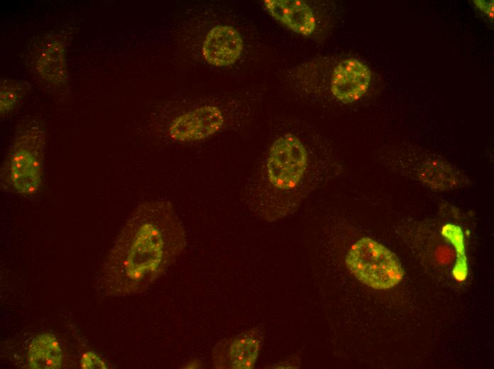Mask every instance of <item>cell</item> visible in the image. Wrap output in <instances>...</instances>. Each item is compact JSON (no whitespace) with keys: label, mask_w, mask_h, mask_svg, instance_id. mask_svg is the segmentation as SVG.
I'll return each instance as SVG.
<instances>
[{"label":"cell","mask_w":494,"mask_h":369,"mask_svg":"<svg viewBox=\"0 0 494 369\" xmlns=\"http://www.w3.org/2000/svg\"><path fill=\"white\" fill-rule=\"evenodd\" d=\"M187 243L185 228L170 201L138 204L102 264L97 280L99 292L119 297L146 291L175 263Z\"/></svg>","instance_id":"1"},{"label":"cell","mask_w":494,"mask_h":369,"mask_svg":"<svg viewBox=\"0 0 494 369\" xmlns=\"http://www.w3.org/2000/svg\"><path fill=\"white\" fill-rule=\"evenodd\" d=\"M329 175L299 136L285 133L274 140L248 179L243 199L256 216L275 221L294 212Z\"/></svg>","instance_id":"2"},{"label":"cell","mask_w":494,"mask_h":369,"mask_svg":"<svg viewBox=\"0 0 494 369\" xmlns=\"http://www.w3.org/2000/svg\"><path fill=\"white\" fill-rule=\"evenodd\" d=\"M47 131L42 120L22 121L14 133L1 170V184L23 197L37 194L45 177Z\"/></svg>","instance_id":"3"},{"label":"cell","mask_w":494,"mask_h":369,"mask_svg":"<svg viewBox=\"0 0 494 369\" xmlns=\"http://www.w3.org/2000/svg\"><path fill=\"white\" fill-rule=\"evenodd\" d=\"M345 263L359 281L376 290L395 287L404 275L395 254L369 237L361 238L350 247Z\"/></svg>","instance_id":"4"},{"label":"cell","mask_w":494,"mask_h":369,"mask_svg":"<svg viewBox=\"0 0 494 369\" xmlns=\"http://www.w3.org/2000/svg\"><path fill=\"white\" fill-rule=\"evenodd\" d=\"M30 65L35 77L47 87L54 91L67 88V43L62 36L48 35L38 41L31 52Z\"/></svg>","instance_id":"5"},{"label":"cell","mask_w":494,"mask_h":369,"mask_svg":"<svg viewBox=\"0 0 494 369\" xmlns=\"http://www.w3.org/2000/svg\"><path fill=\"white\" fill-rule=\"evenodd\" d=\"M226 121V116L219 106L201 105L173 116L167 126L166 136L178 143L200 141L219 132Z\"/></svg>","instance_id":"6"},{"label":"cell","mask_w":494,"mask_h":369,"mask_svg":"<svg viewBox=\"0 0 494 369\" xmlns=\"http://www.w3.org/2000/svg\"><path fill=\"white\" fill-rule=\"evenodd\" d=\"M264 332L253 327L218 342L212 351V362L217 369L253 368L262 348Z\"/></svg>","instance_id":"7"},{"label":"cell","mask_w":494,"mask_h":369,"mask_svg":"<svg viewBox=\"0 0 494 369\" xmlns=\"http://www.w3.org/2000/svg\"><path fill=\"white\" fill-rule=\"evenodd\" d=\"M370 80L371 72L366 64L355 58H347L333 71L331 92L341 103H353L367 92Z\"/></svg>","instance_id":"8"},{"label":"cell","mask_w":494,"mask_h":369,"mask_svg":"<svg viewBox=\"0 0 494 369\" xmlns=\"http://www.w3.org/2000/svg\"><path fill=\"white\" fill-rule=\"evenodd\" d=\"M243 50L239 31L229 25H216L207 33L203 41L202 54L209 65L218 67L234 64Z\"/></svg>","instance_id":"9"},{"label":"cell","mask_w":494,"mask_h":369,"mask_svg":"<svg viewBox=\"0 0 494 369\" xmlns=\"http://www.w3.org/2000/svg\"><path fill=\"white\" fill-rule=\"evenodd\" d=\"M263 5L273 18L294 33L309 35L315 31L314 12L304 1L265 0Z\"/></svg>","instance_id":"10"},{"label":"cell","mask_w":494,"mask_h":369,"mask_svg":"<svg viewBox=\"0 0 494 369\" xmlns=\"http://www.w3.org/2000/svg\"><path fill=\"white\" fill-rule=\"evenodd\" d=\"M27 362L31 369L61 368L63 353L57 337L48 332L35 335L28 346Z\"/></svg>","instance_id":"11"},{"label":"cell","mask_w":494,"mask_h":369,"mask_svg":"<svg viewBox=\"0 0 494 369\" xmlns=\"http://www.w3.org/2000/svg\"><path fill=\"white\" fill-rule=\"evenodd\" d=\"M31 85L21 79L1 78L0 79V116L5 119L10 116L28 94Z\"/></svg>","instance_id":"12"},{"label":"cell","mask_w":494,"mask_h":369,"mask_svg":"<svg viewBox=\"0 0 494 369\" xmlns=\"http://www.w3.org/2000/svg\"><path fill=\"white\" fill-rule=\"evenodd\" d=\"M80 368L82 369H107L108 364L106 361L96 352L93 351H87L81 356Z\"/></svg>","instance_id":"13"},{"label":"cell","mask_w":494,"mask_h":369,"mask_svg":"<svg viewBox=\"0 0 494 369\" xmlns=\"http://www.w3.org/2000/svg\"><path fill=\"white\" fill-rule=\"evenodd\" d=\"M474 4L490 18H493V1H474Z\"/></svg>","instance_id":"14"},{"label":"cell","mask_w":494,"mask_h":369,"mask_svg":"<svg viewBox=\"0 0 494 369\" xmlns=\"http://www.w3.org/2000/svg\"><path fill=\"white\" fill-rule=\"evenodd\" d=\"M203 367V363L201 360L193 358L188 360L185 364L181 367L182 368H202Z\"/></svg>","instance_id":"15"}]
</instances>
